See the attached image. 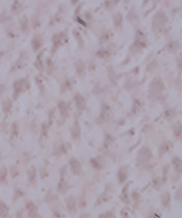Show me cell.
Returning a JSON list of instances; mask_svg holds the SVG:
<instances>
[{"mask_svg":"<svg viewBox=\"0 0 182 218\" xmlns=\"http://www.w3.org/2000/svg\"><path fill=\"white\" fill-rule=\"evenodd\" d=\"M75 101H76L77 107L78 109L82 110V109H84V107H85V100H84V97L80 96V95H77L75 96Z\"/></svg>","mask_w":182,"mask_h":218,"instance_id":"cell-6","label":"cell"},{"mask_svg":"<svg viewBox=\"0 0 182 218\" xmlns=\"http://www.w3.org/2000/svg\"><path fill=\"white\" fill-rule=\"evenodd\" d=\"M27 26H28L27 19L26 18V16H24V17L21 20V26H22V29L25 31V30L27 28Z\"/></svg>","mask_w":182,"mask_h":218,"instance_id":"cell-13","label":"cell"},{"mask_svg":"<svg viewBox=\"0 0 182 218\" xmlns=\"http://www.w3.org/2000/svg\"><path fill=\"white\" fill-rule=\"evenodd\" d=\"M79 133H80V129H79V127H78V125H77V124H76V125H74V127H73V137H78Z\"/></svg>","mask_w":182,"mask_h":218,"instance_id":"cell-14","label":"cell"},{"mask_svg":"<svg viewBox=\"0 0 182 218\" xmlns=\"http://www.w3.org/2000/svg\"><path fill=\"white\" fill-rule=\"evenodd\" d=\"M151 157H152V153H151L150 149L148 148L144 147V148H141L140 151L139 152L137 160H138L139 164H146V163L149 162V160L151 159Z\"/></svg>","mask_w":182,"mask_h":218,"instance_id":"cell-1","label":"cell"},{"mask_svg":"<svg viewBox=\"0 0 182 218\" xmlns=\"http://www.w3.org/2000/svg\"><path fill=\"white\" fill-rule=\"evenodd\" d=\"M8 213V208L4 203L0 202V216H5Z\"/></svg>","mask_w":182,"mask_h":218,"instance_id":"cell-10","label":"cell"},{"mask_svg":"<svg viewBox=\"0 0 182 218\" xmlns=\"http://www.w3.org/2000/svg\"><path fill=\"white\" fill-rule=\"evenodd\" d=\"M169 200H170V196H169L168 193H165L162 197V202L164 204V206L168 205V204L169 203Z\"/></svg>","mask_w":182,"mask_h":218,"instance_id":"cell-12","label":"cell"},{"mask_svg":"<svg viewBox=\"0 0 182 218\" xmlns=\"http://www.w3.org/2000/svg\"><path fill=\"white\" fill-rule=\"evenodd\" d=\"M40 42L38 41V38H35L34 40H33V47L35 49H38L39 46H40Z\"/></svg>","mask_w":182,"mask_h":218,"instance_id":"cell-16","label":"cell"},{"mask_svg":"<svg viewBox=\"0 0 182 218\" xmlns=\"http://www.w3.org/2000/svg\"><path fill=\"white\" fill-rule=\"evenodd\" d=\"M35 174H36V172H35V169H32V170H29V172H28V176H29V180L30 181H32L35 178Z\"/></svg>","mask_w":182,"mask_h":218,"instance_id":"cell-15","label":"cell"},{"mask_svg":"<svg viewBox=\"0 0 182 218\" xmlns=\"http://www.w3.org/2000/svg\"><path fill=\"white\" fill-rule=\"evenodd\" d=\"M127 179V170L125 168H121L118 171V180L119 182H124Z\"/></svg>","mask_w":182,"mask_h":218,"instance_id":"cell-8","label":"cell"},{"mask_svg":"<svg viewBox=\"0 0 182 218\" xmlns=\"http://www.w3.org/2000/svg\"><path fill=\"white\" fill-rule=\"evenodd\" d=\"M69 163L73 173L75 175H79L81 173V164L79 163V161L73 158V159H70Z\"/></svg>","mask_w":182,"mask_h":218,"instance_id":"cell-3","label":"cell"},{"mask_svg":"<svg viewBox=\"0 0 182 218\" xmlns=\"http://www.w3.org/2000/svg\"><path fill=\"white\" fill-rule=\"evenodd\" d=\"M27 86H28V84H27V82L24 80V79L16 81L15 83V85H14V89H15V94H19V93L23 91L24 89L27 88Z\"/></svg>","mask_w":182,"mask_h":218,"instance_id":"cell-5","label":"cell"},{"mask_svg":"<svg viewBox=\"0 0 182 218\" xmlns=\"http://www.w3.org/2000/svg\"><path fill=\"white\" fill-rule=\"evenodd\" d=\"M81 218H84V216H83V217H81Z\"/></svg>","mask_w":182,"mask_h":218,"instance_id":"cell-17","label":"cell"},{"mask_svg":"<svg viewBox=\"0 0 182 218\" xmlns=\"http://www.w3.org/2000/svg\"><path fill=\"white\" fill-rule=\"evenodd\" d=\"M66 204H67V208L69 209L70 211H73V209L75 208V205H76V201L74 200V198L69 197L66 200Z\"/></svg>","mask_w":182,"mask_h":218,"instance_id":"cell-9","label":"cell"},{"mask_svg":"<svg viewBox=\"0 0 182 218\" xmlns=\"http://www.w3.org/2000/svg\"><path fill=\"white\" fill-rule=\"evenodd\" d=\"M166 22V15H164V12H158L157 15H155L154 20H153V24L155 26H163Z\"/></svg>","mask_w":182,"mask_h":218,"instance_id":"cell-4","label":"cell"},{"mask_svg":"<svg viewBox=\"0 0 182 218\" xmlns=\"http://www.w3.org/2000/svg\"><path fill=\"white\" fill-rule=\"evenodd\" d=\"M163 83L159 78H156L154 79L152 84H151V87H150V92L152 95H157L158 93H160L163 89Z\"/></svg>","mask_w":182,"mask_h":218,"instance_id":"cell-2","label":"cell"},{"mask_svg":"<svg viewBox=\"0 0 182 218\" xmlns=\"http://www.w3.org/2000/svg\"><path fill=\"white\" fill-rule=\"evenodd\" d=\"M28 210H29V213L30 215H31V216L34 217L37 214L36 207L34 206L33 204H28Z\"/></svg>","mask_w":182,"mask_h":218,"instance_id":"cell-11","label":"cell"},{"mask_svg":"<svg viewBox=\"0 0 182 218\" xmlns=\"http://www.w3.org/2000/svg\"><path fill=\"white\" fill-rule=\"evenodd\" d=\"M173 163H174V166H175V170L180 173L182 172V161L179 159L178 157H175V159H173Z\"/></svg>","mask_w":182,"mask_h":218,"instance_id":"cell-7","label":"cell"}]
</instances>
